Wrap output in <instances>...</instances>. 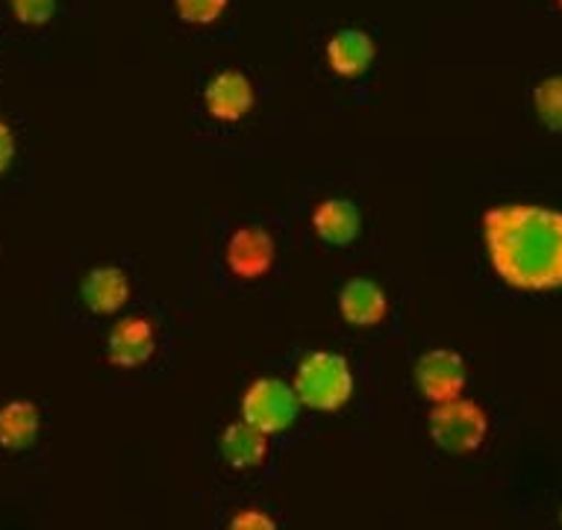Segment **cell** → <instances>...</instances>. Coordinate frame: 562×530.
I'll return each instance as SVG.
<instances>
[{
	"instance_id": "16",
	"label": "cell",
	"mask_w": 562,
	"mask_h": 530,
	"mask_svg": "<svg viewBox=\"0 0 562 530\" xmlns=\"http://www.w3.org/2000/svg\"><path fill=\"white\" fill-rule=\"evenodd\" d=\"M231 7V0H175V10L180 21L192 27H210L222 19Z\"/></svg>"
},
{
	"instance_id": "8",
	"label": "cell",
	"mask_w": 562,
	"mask_h": 530,
	"mask_svg": "<svg viewBox=\"0 0 562 530\" xmlns=\"http://www.w3.org/2000/svg\"><path fill=\"white\" fill-rule=\"evenodd\" d=\"M157 351V330L148 318H121L106 339V360L115 369H142Z\"/></svg>"
},
{
	"instance_id": "11",
	"label": "cell",
	"mask_w": 562,
	"mask_h": 530,
	"mask_svg": "<svg viewBox=\"0 0 562 530\" xmlns=\"http://www.w3.org/2000/svg\"><path fill=\"white\" fill-rule=\"evenodd\" d=\"M80 298L94 316H112L130 301V280L119 266H98L80 283Z\"/></svg>"
},
{
	"instance_id": "10",
	"label": "cell",
	"mask_w": 562,
	"mask_h": 530,
	"mask_svg": "<svg viewBox=\"0 0 562 530\" xmlns=\"http://www.w3.org/2000/svg\"><path fill=\"white\" fill-rule=\"evenodd\" d=\"M339 313L353 327H378L389 316L386 292L369 278L348 280L339 292Z\"/></svg>"
},
{
	"instance_id": "6",
	"label": "cell",
	"mask_w": 562,
	"mask_h": 530,
	"mask_svg": "<svg viewBox=\"0 0 562 530\" xmlns=\"http://www.w3.org/2000/svg\"><path fill=\"white\" fill-rule=\"evenodd\" d=\"M224 257H227V266L239 280H259L274 269L277 245L271 239V233L257 227V224H248V227H239L233 233Z\"/></svg>"
},
{
	"instance_id": "18",
	"label": "cell",
	"mask_w": 562,
	"mask_h": 530,
	"mask_svg": "<svg viewBox=\"0 0 562 530\" xmlns=\"http://www.w3.org/2000/svg\"><path fill=\"white\" fill-rule=\"evenodd\" d=\"M231 528H236V530H268V528H277V521L268 519V516H262L259 510H245L231 521Z\"/></svg>"
},
{
	"instance_id": "14",
	"label": "cell",
	"mask_w": 562,
	"mask_h": 530,
	"mask_svg": "<svg viewBox=\"0 0 562 530\" xmlns=\"http://www.w3.org/2000/svg\"><path fill=\"white\" fill-rule=\"evenodd\" d=\"M38 416L36 404L30 401H10L0 407V448L7 451H24L38 439Z\"/></svg>"
},
{
	"instance_id": "17",
	"label": "cell",
	"mask_w": 562,
	"mask_h": 530,
	"mask_svg": "<svg viewBox=\"0 0 562 530\" xmlns=\"http://www.w3.org/2000/svg\"><path fill=\"white\" fill-rule=\"evenodd\" d=\"M10 3L15 19L27 27H42L54 19L56 12V0H10Z\"/></svg>"
},
{
	"instance_id": "7",
	"label": "cell",
	"mask_w": 562,
	"mask_h": 530,
	"mask_svg": "<svg viewBox=\"0 0 562 530\" xmlns=\"http://www.w3.org/2000/svg\"><path fill=\"white\" fill-rule=\"evenodd\" d=\"M203 103H206V112L213 115L215 122L233 124L241 122L254 110L257 92H254V83L241 71L227 68V71H218L206 83V89H203Z\"/></svg>"
},
{
	"instance_id": "19",
	"label": "cell",
	"mask_w": 562,
	"mask_h": 530,
	"mask_svg": "<svg viewBox=\"0 0 562 530\" xmlns=\"http://www.w3.org/2000/svg\"><path fill=\"white\" fill-rule=\"evenodd\" d=\"M12 157H15V136H12L10 124L0 122V174L12 166Z\"/></svg>"
},
{
	"instance_id": "15",
	"label": "cell",
	"mask_w": 562,
	"mask_h": 530,
	"mask_svg": "<svg viewBox=\"0 0 562 530\" xmlns=\"http://www.w3.org/2000/svg\"><path fill=\"white\" fill-rule=\"evenodd\" d=\"M533 106L539 122L553 133H562V75L544 77L533 89Z\"/></svg>"
},
{
	"instance_id": "3",
	"label": "cell",
	"mask_w": 562,
	"mask_h": 530,
	"mask_svg": "<svg viewBox=\"0 0 562 530\" xmlns=\"http://www.w3.org/2000/svg\"><path fill=\"white\" fill-rule=\"evenodd\" d=\"M427 430L436 446L448 454H471L477 451L488 437V413L477 401L451 398L434 404Z\"/></svg>"
},
{
	"instance_id": "1",
	"label": "cell",
	"mask_w": 562,
	"mask_h": 530,
	"mask_svg": "<svg viewBox=\"0 0 562 530\" xmlns=\"http://www.w3.org/2000/svg\"><path fill=\"white\" fill-rule=\"evenodd\" d=\"M488 266L516 292L562 289V210L504 204L483 213Z\"/></svg>"
},
{
	"instance_id": "13",
	"label": "cell",
	"mask_w": 562,
	"mask_h": 530,
	"mask_svg": "<svg viewBox=\"0 0 562 530\" xmlns=\"http://www.w3.org/2000/svg\"><path fill=\"white\" fill-rule=\"evenodd\" d=\"M222 454L233 469H259L268 460V433L250 421H233L222 433Z\"/></svg>"
},
{
	"instance_id": "4",
	"label": "cell",
	"mask_w": 562,
	"mask_h": 530,
	"mask_svg": "<svg viewBox=\"0 0 562 530\" xmlns=\"http://www.w3.org/2000/svg\"><path fill=\"white\" fill-rule=\"evenodd\" d=\"M301 407L304 404L297 398L295 386H289L280 377H259L250 383L241 398V419L266 430L268 437H277L295 425Z\"/></svg>"
},
{
	"instance_id": "5",
	"label": "cell",
	"mask_w": 562,
	"mask_h": 530,
	"mask_svg": "<svg viewBox=\"0 0 562 530\" xmlns=\"http://www.w3.org/2000/svg\"><path fill=\"white\" fill-rule=\"evenodd\" d=\"M465 383H469L465 360L451 348H434L415 363V386L430 404L460 398Z\"/></svg>"
},
{
	"instance_id": "20",
	"label": "cell",
	"mask_w": 562,
	"mask_h": 530,
	"mask_svg": "<svg viewBox=\"0 0 562 530\" xmlns=\"http://www.w3.org/2000/svg\"><path fill=\"white\" fill-rule=\"evenodd\" d=\"M560 10H562V0H560Z\"/></svg>"
},
{
	"instance_id": "12",
	"label": "cell",
	"mask_w": 562,
	"mask_h": 530,
	"mask_svg": "<svg viewBox=\"0 0 562 530\" xmlns=\"http://www.w3.org/2000/svg\"><path fill=\"white\" fill-rule=\"evenodd\" d=\"M313 230L327 245H350L360 233V210L348 198H327L315 206Z\"/></svg>"
},
{
	"instance_id": "2",
	"label": "cell",
	"mask_w": 562,
	"mask_h": 530,
	"mask_svg": "<svg viewBox=\"0 0 562 530\" xmlns=\"http://www.w3.org/2000/svg\"><path fill=\"white\" fill-rule=\"evenodd\" d=\"M295 392L301 404L318 413H336L353 395V372L341 353L313 351L297 363Z\"/></svg>"
},
{
	"instance_id": "9",
	"label": "cell",
	"mask_w": 562,
	"mask_h": 530,
	"mask_svg": "<svg viewBox=\"0 0 562 530\" xmlns=\"http://www.w3.org/2000/svg\"><path fill=\"white\" fill-rule=\"evenodd\" d=\"M327 66H330L333 75L345 77V80H353V77H362L374 66V56H378V45L374 38L366 33V30L348 27L339 30L336 36L327 42Z\"/></svg>"
}]
</instances>
